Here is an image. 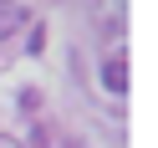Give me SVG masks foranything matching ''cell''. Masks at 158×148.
I'll list each match as a JSON object with an SVG mask.
<instances>
[{"label": "cell", "mask_w": 158, "mask_h": 148, "mask_svg": "<svg viewBox=\"0 0 158 148\" xmlns=\"http://www.w3.org/2000/svg\"><path fill=\"white\" fill-rule=\"evenodd\" d=\"M97 31L123 36V0H97Z\"/></svg>", "instance_id": "obj_2"}, {"label": "cell", "mask_w": 158, "mask_h": 148, "mask_svg": "<svg viewBox=\"0 0 158 148\" xmlns=\"http://www.w3.org/2000/svg\"><path fill=\"white\" fill-rule=\"evenodd\" d=\"M102 87L117 92V97L127 92V61H123V56H107V61H102Z\"/></svg>", "instance_id": "obj_3"}, {"label": "cell", "mask_w": 158, "mask_h": 148, "mask_svg": "<svg viewBox=\"0 0 158 148\" xmlns=\"http://www.w3.org/2000/svg\"><path fill=\"white\" fill-rule=\"evenodd\" d=\"M0 148H21V143H15V138H0Z\"/></svg>", "instance_id": "obj_4"}, {"label": "cell", "mask_w": 158, "mask_h": 148, "mask_svg": "<svg viewBox=\"0 0 158 148\" xmlns=\"http://www.w3.org/2000/svg\"><path fill=\"white\" fill-rule=\"evenodd\" d=\"M26 21H31V11H26L21 0H0V36L10 41L15 31H26Z\"/></svg>", "instance_id": "obj_1"}, {"label": "cell", "mask_w": 158, "mask_h": 148, "mask_svg": "<svg viewBox=\"0 0 158 148\" xmlns=\"http://www.w3.org/2000/svg\"><path fill=\"white\" fill-rule=\"evenodd\" d=\"M66 148H82V143H66Z\"/></svg>", "instance_id": "obj_5"}]
</instances>
